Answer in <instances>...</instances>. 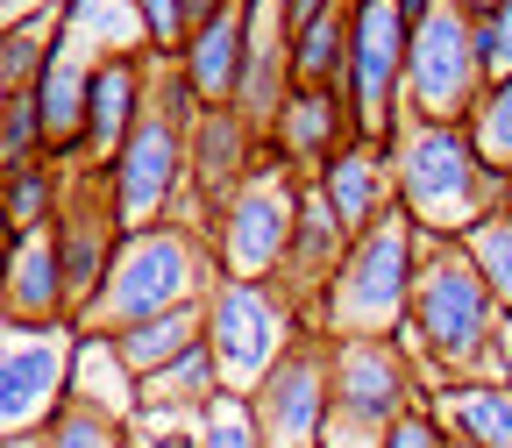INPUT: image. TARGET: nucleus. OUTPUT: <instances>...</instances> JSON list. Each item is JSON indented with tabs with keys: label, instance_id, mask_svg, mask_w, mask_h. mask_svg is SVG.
I'll use <instances>...</instances> for the list:
<instances>
[{
	"label": "nucleus",
	"instance_id": "nucleus-1",
	"mask_svg": "<svg viewBox=\"0 0 512 448\" xmlns=\"http://www.w3.org/2000/svg\"><path fill=\"white\" fill-rule=\"evenodd\" d=\"M392 185H399V214L420 235L441 242H463L470 228L512 214V178L484 171L463 128H441V121H406L399 143H392Z\"/></svg>",
	"mask_w": 512,
	"mask_h": 448
},
{
	"label": "nucleus",
	"instance_id": "nucleus-2",
	"mask_svg": "<svg viewBox=\"0 0 512 448\" xmlns=\"http://www.w3.org/2000/svg\"><path fill=\"white\" fill-rule=\"evenodd\" d=\"M413 342L427 349L434 370H463V377H505L498 335L505 313L484 285V271L470 264L463 242L420 235L413 242V313H406Z\"/></svg>",
	"mask_w": 512,
	"mask_h": 448
},
{
	"label": "nucleus",
	"instance_id": "nucleus-3",
	"mask_svg": "<svg viewBox=\"0 0 512 448\" xmlns=\"http://www.w3.org/2000/svg\"><path fill=\"white\" fill-rule=\"evenodd\" d=\"M214 249L207 235H192L185 221H157V228H136L121 242L107 285L93 292V306L79 313L86 335H128L157 313H178V306H207L214 292Z\"/></svg>",
	"mask_w": 512,
	"mask_h": 448
},
{
	"label": "nucleus",
	"instance_id": "nucleus-4",
	"mask_svg": "<svg viewBox=\"0 0 512 448\" xmlns=\"http://www.w3.org/2000/svg\"><path fill=\"white\" fill-rule=\"evenodd\" d=\"M413 242L420 228L392 207L377 228H363L342 256V271L328 278L313 320L328 342H356V335H399L413 313Z\"/></svg>",
	"mask_w": 512,
	"mask_h": 448
},
{
	"label": "nucleus",
	"instance_id": "nucleus-5",
	"mask_svg": "<svg viewBox=\"0 0 512 448\" xmlns=\"http://www.w3.org/2000/svg\"><path fill=\"white\" fill-rule=\"evenodd\" d=\"M406 43H413V29L399 15V0H349L342 100H349V128L377 150H392L406 128Z\"/></svg>",
	"mask_w": 512,
	"mask_h": 448
},
{
	"label": "nucleus",
	"instance_id": "nucleus-6",
	"mask_svg": "<svg viewBox=\"0 0 512 448\" xmlns=\"http://www.w3.org/2000/svg\"><path fill=\"white\" fill-rule=\"evenodd\" d=\"M299 171L285 157H264L235 192L228 207L207 221V249L221 278H278L285 249H292V221H299Z\"/></svg>",
	"mask_w": 512,
	"mask_h": 448
},
{
	"label": "nucleus",
	"instance_id": "nucleus-7",
	"mask_svg": "<svg viewBox=\"0 0 512 448\" xmlns=\"http://www.w3.org/2000/svg\"><path fill=\"white\" fill-rule=\"evenodd\" d=\"M292 342H299L292 299L271 278H214V292H207V349L221 363V392L249 399Z\"/></svg>",
	"mask_w": 512,
	"mask_h": 448
},
{
	"label": "nucleus",
	"instance_id": "nucleus-8",
	"mask_svg": "<svg viewBox=\"0 0 512 448\" xmlns=\"http://www.w3.org/2000/svg\"><path fill=\"white\" fill-rule=\"evenodd\" d=\"M477 93H484V72H477L470 15L456 8V0H441V8L413 29V43H406V121L463 128Z\"/></svg>",
	"mask_w": 512,
	"mask_h": 448
},
{
	"label": "nucleus",
	"instance_id": "nucleus-9",
	"mask_svg": "<svg viewBox=\"0 0 512 448\" xmlns=\"http://www.w3.org/2000/svg\"><path fill=\"white\" fill-rule=\"evenodd\" d=\"M72 349H79V335H64V328L0 320V441L43 434L57 420V406L72 399Z\"/></svg>",
	"mask_w": 512,
	"mask_h": 448
},
{
	"label": "nucleus",
	"instance_id": "nucleus-10",
	"mask_svg": "<svg viewBox=\"0 0 512 448\" xmlns=\"http://www.w3.org/2000/svg\"><path fill=\"white\" fill-rule=\"evenodd\" d=\"M249 406H256V427H264L271 448H320L328 420H335V342L299 335L271 363V377L249 392Z\"/></svg>",
	"mask_w": 512,
	"mask_h": 448
},
{
	"label": "nucleus",
	"instance_id": "nucleus-11",
	"mask_svg": "<svg viewBox=\"0 0 512 448\" xmlns=\"http://www.w3.org/2000/svg\"><path fill=\"white\" fill-rule=\"evenodd\" d=\"M50 242H57V264H64V285H72V320L93 306V292L107 285L114 256L128 242L121 214H114V192H107V171H86V178H64V207L50 221Z\"/></svg>",
	"mask_w": 512,
	"mask_h": 448
},
{
	"label": "nucleus",
	"instance_id": "nucleus-12",
	"mask_svg": "<svg viewBox=\"0 0 512 448\" xmlns=\"http://www.w3.org/2000/svg\"><path fill=\"white\" fill-rule=\"evenodd\" d=\"M143 64H150V50H114V57L93 64V86H86V136H79V164H86V171H107L114 150L128 143V128L143 121V107H150Z\"/></svg>",
	"mask_w": 512,
	"mask_h": 448
},
{
	"label": "nucleus",
	"instance_id": "nucleus-13",
	"mask_svg": "<svg viewBox=\"0 0 512 448\" xmlns=\"http://www.w3.org/2000/svg\"><path fill=\"white\" fill-rule=\"evenodd\" d=\"M249 171H256V128L235 107H200V121H192V136H185V178L200 185L207 221L228 207V192Z\"/></svg>",
	"mask_w": 512,
	"mask_h": 448
},
{
	"label": "nucleus",
	"instance_id": "nucleus-14",
	"mask_svg": "<svg viewBox=\"0 0 512 448\" xmlns=\"http://www.w3.org/2000/svg\"><path fill=\"white\" fill-rule=\"evenodd\" d=\"M313 185L328 192V207H335V221H342L349 235L377 228L384 214L399 207V185H392V150H377V143H363V136H349L328 164H320V178H313Z\"/></svg>",
	"mask_w": 512,
	"mask_h": 448
},
{
	"label": "nucleus",
	"instance_id": "nucleus-15",
	"mask_svg": "<svg viewBox=\"0 0 512 448\" xmlns=\"http://www.w3.org/2000/svg\"><path fill=\"white\" fill-rule=\"evenodd\" d=\"M349 136H356V128H349V100L342 93L292 86L285 107H278V121H271V157H285L292 171H306V164H328Z\"/></svg>",
	"mask_w": 512,
	"mask_h": 448
},
{
	"label": "nucleus",
	"instance_id": "nucleus-16",
	"mask_svg": "<svg viewBox=\"0 0 512 448\" xmlns=\"http://www.w3.org/2000/svg\"><path fill=\"white\" fill-rule=\"evenodd\" d=\"M242 36H249V0H228V8L192 29L185 50H178V72L192 86L200 107H235V79H242Z\"/></svg>",
	"mask_w": 512,
	"mask_h": 448
},
{
	"label": "nucleus",
	"instance_id": "nucleus-17",
	"mask_svg": "<svg viewBox=\"0 0 512 448\" xmlns=\"http://www.w3.org/2000/svg\"><path fill=\"white\" fill-rule=\"evenodd\" d=\"M64 313H72V285H64L50 228L22 235L15 271H8V285H0V320H15V328H64Z\"/></svg>",
	"mask_w": 512,
	"mask_h": 448
},
{
	"label": "nucleus",
	"instance_id": "nucleus-18",
	"mask_svg": "<svg viewBox=\"0 0 512 448\" xmlns=\"http://www.w3.org/2000/svg\"><path fill=\"white\" fill-rule=\"evenodd\" d=\"M427 406H434V420L456 434V441L512 448V377H463V384H441Z\"/></svg>",
	"mask_w": 512,
	"mask_h": 448
},
{
	"label": "nucleus",
	"instance_id": "nucleus-19",
	"mask_svg": "<svg viewBox=\"0 0 512 448\" xmlns=\"http://www.w3.org/2000/svg\"><path fill=\"white\" fill-rule=\"evenodd\" d=\"M72 399L107 413V420L136 413V370L121 363V349L107 335H79V349H72Z\"/></svg>",
	"mask_w": 512,
	"mask_h": 448
},
{
	"label": "nucleus",
	"instance_id": "nucleus-20",
	"mask_svg": "<svg viewBox=\"0 0 512 448\" xmlns=\"http://www.w3.org/2000/svg\"><path fill=\"white\" fill-rule=\"evenodd\" d=\"M107 342L121 349V363L136 370V384H143V377H157L164 363H178L185 349H200V342H207V306L157 313V320H143V328H128V335H107Z\"/></svg>",
	"mask_w": 512,
	"mask_h": 448
},
{
	"label": "nucleus",
	"instance_id": "nucleus-21",
	"mask_svg": "<svg viewBox=\"0 0 512 448\" xmlns=\"http://www.w3.org/2000/svg\"><path fill=\"white\" fill-rule=\"evenodd\" d=\"M214 392H221V363L200 342V349H185L178 363H164L157 377L136 384V413H192V420H200Z\"/></svg>",
	"mask_w": 512,
	"mask_h": 448
},
{
	"label": "nucleus",
	"instance_id": "nucleus-22",
	"mask_svg": "<svg viewBox=\"0 0 512 448\" xmlns=\"http://www.w3.org/2000/svg\"><path fill=\"white\" fill-rule=\"evenodd\" d=\"M349 79V8L320 15L292 36V86H313V93H342Z\"/></svg>",
	"mask_w": 512,
	"mask_h": 448
},
{
	"label": "nucleus",
	"instance_id": "nucleus-23",
	"mask_svg": "<svg viewBox=\"0 0 512 448\" xmlns=\"http://www.w3.org/2000/svg\"><path fill=\"white\" fill-rule=\"evenodd\" d=\"M57 207H64L57 164H29V171H15V178H0V214H8L22 235H43V228L57 221Z\"/></svg>",
	"mask_w": 512,
	"mask_h": 448
},
{
	"label": "nucleus",
	"instance_id": "nucleus-24",
	"mask_svg": "<svg viewBox=\"0 0 512 448\" xmlns=\"http://www.w3.org/2000/svg\"><path fill=\"white\" fill-rule=\"evenodd\" d=\"M463 136H470V150H477L484 171H505V178H512V79L477 93V107H470V121H463Z\"/></svg>",
	"mask_w": 512,
	"mask_h": 448
},
{
	"label": "nucleus",
	"instance_id": "nucleus-25",
	"mask_svg": "<svg viewBox=\"0 0 512 448\" xmlns=\"http://www.w3.org/2000/svg\"><path fill=\"white\" fill-rule=\"evenodd\" d=\"M43 107H36V86L29 93H0V178H15L29 164H43Z\"/></svg>",
	"mask_w": 512,
	"mask_h": 448
},
{
	"label": "nucleus",
	"instance_id": "nucleus-26",
	"mask_svg": "<svg viewBox=\"0 0 512 448\" xmlns=\"http://www.w3.org/2000/svg\"><path fill=\"white\" fill-rule=\"evenodd\" d=\"M463 249H470V264L484 271V285H491L498 313H512V214H498V221L470 228V235H463Z\"/></svg>",
	"mask_w": 512,
	"mask_h": 448
},
{
	"label": "nucleus",
	"instance_id": "nucleus-27",
	"mask_svg": "<svg viewBox=\"0 0 512 448\" xmlns=\"http://www.w3.org/2000/svg\"><path fill=\"white\" fill-rule=\"evenodd\" d=\"M200 448H271L264 427H256V406L242 392H214L200 413Z\"/></svg>",
	"mask_w": 512,
	"mask_h": 448
},
{
	"label": "nucleus",
	"instance_id": "nucleus-28",
	"mask_svg": "<svg viewBox=\"0 0 512 448\" xmlns=\"http://www.w3.org/2000/svg\"><path fill=\"white\" fill-rule=\"evenodd\" d=\"M43 448H128V441H121V427H114L107 413H93V406H79V399H64L57 420L43 427Z\"/></svg>",
	"mask_w": 512,
	"mask_h": 448
},
{
	"label": "nucleus",
	"instance_id": "nucleus-29",
	"mask_svg": "<svg viewBox=\"0 0 512 448\" xmlns=\"http://www.w3.org/2000/svg\"><path fill=\"white\" fill-rule=\"evenodd\" d=\"M470 36H477V72H484V86H505V79H512V0H505L498 15L470 22Z\"/></svg>",
	"mask_w": 512,
	"mask_h": 448
},
{
	"label": "nucleus",
	"instance_id": "nucleus-30",
	"mask_svg": "<svg viewBox=\"0 0 512 448\" xmlns=\"http://www.w3.org/2000/svg\"><path fill=\"white\" fill-rule=\"evenodd\" d=\"M136 15H143L150 57H178L185 50V8H178V0H136Z\"/></svg>",
	"mask_w": 512,
	"mask_h": 448
},
{
	"label": "nucleus",
	"instance_id": "nucleus-31",
	"mask_svg": "<svg viewBox=\"0 0 512 448\" xmlns=\"http://www.w3.org/2000/svg\"><path fill=\"white\" fill-rule=\"evenodd\" d=\"M377 448H448V427L434 420V406H413V413H406L392 434L377 441Z\"/></svg>",
	"mask_w": 512,
	"mask_h": 448
},
{
	"label": "nucleus",
	"instance_id": "nucleus-32",
	"mask_svg": "<svg viewBox=\"0 0 512 448\" xmlns=\"http://www.w3.org/2000/svg\"><path fill=\"white\" fill-rule=\"evenodd\" d=\"M278 8H285V29L299 36L306 22H320V15H335V8H349V0H278Z\"/></svg>",
	"mask_w": 512,
	"mask_h": 448
},
{
	"label": "nucleus",
	"instance_id": "nucleus-33",
	"mask_svg": "<svg viewBox=\"0 0 512 448\" xmlns=\"http://www.w3.org/2000/svg\"><path fill=\"white\" fill-rule=\"evenodd\" d=\"M15 249H22V228L0 214V285H8V271H15Z\"/></svg>",
	"mask_w": 512,
	"mask_h": 448
},
{
	"label": "nucleus",
	"instance_id": "nucleus-34",
	"mask_svg": "<svg viewBox=\"0 0 512 448\" xmlns=\"http://www.w3.org/2000/svg\"><path fill=\"white\" fill-rule=\"evenodd\" d=\"M178 8H185V36H192V29H207V22L228 8V0H178Z\"/></svg>",
	"mask_w": 512,
	"mask_h": 448
},
{
	"label": "nucleus",
	"instance_id": "nucleus-35",
	"mask_svg": "<svg viewBox=\"0 0 512 448\" xmlns=\"http://www.w3.org/2000/svg\"><path fill=\"white\" fill-rule=\"evenodd\" d=\"M434 8H441V0H399V15H406V29H420V22H427Z\"/></svg>",
	"mask_w": 512,
	"mask_h": 448
},
{
	"label": "nucleus",
	"instance_id": "nucleus-36",
	"mask_svg": "<svg viewBox=\"0 0 512 448\" xmlns=\"http://www.w3.org/2000/svg\"><path fill=\"white\" fill-rule=\"evenodd\" d=\"M456 8H463L470 22H484V15H498V8H505V0H456Z\"/></svg>",
	"mask_w": 512,
	"mask_h": 448
},
{
	"label": "nucleus",
	"instance_id": "nucleus-37",
	"mask_svg": "<svg viewBox=\"0 0 512 448\" xmlns=\"http://www.w3.org/2000/svg\"><path fill=\"white\" fill-rule=\"evenodd\" d=\"M0 36H8V22H0Z\"/></svg>",
	"mask_w": 512,
	"mask_h": 448
}]
</instances>
